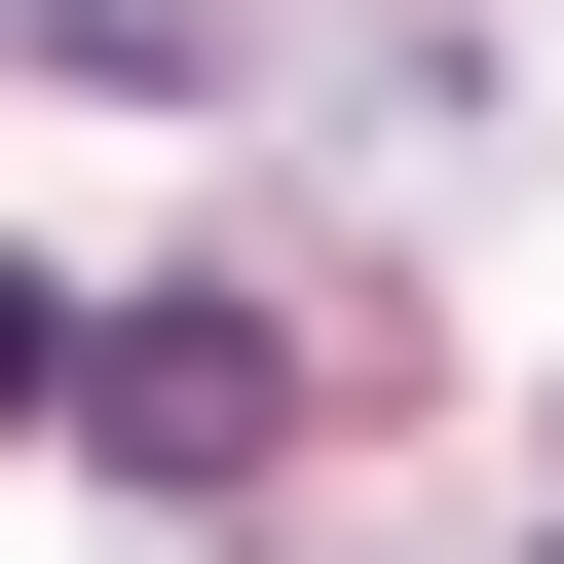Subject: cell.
<instances>
[{"mask_svg":"<svg viewBox=\"0 0 564 564\" xmlns=\"http://www.w3.org/2000/svg\"><path fill=\"white\" fill-rule=\"evenodd\" d=\"M39 377H76L113 489H263V414H302V339H263V302H39Z\"/></svg>","mask_w":564,"mask_h":564,"instance_id":"6da1fadb","label":"cell"}]
</instances>
